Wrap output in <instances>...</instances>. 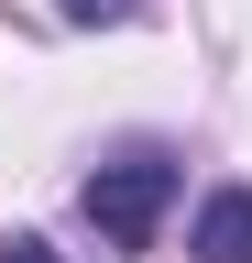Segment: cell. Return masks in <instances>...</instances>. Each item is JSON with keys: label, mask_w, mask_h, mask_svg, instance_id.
Instances as JSON below:
<instances>
[{"label": "cell", "mask_w": 252, "mask_h": 263, "mask_svg": "<svg viewBox=\"0 0 252 263\" xmlns=\"http://www.w3.org/2000/svg\"><path fill=\"white\" fill-rule=\"evenodd\" d=\"M165 209H176V164L165 154H121V164L88 176V230H99L110 252H153Z\"/></svg>", "instance_id": "cell-1"}, {"label": "cell", "mask_w": 252, "mask_h": 263, "mask_svg": "<svg viewBox=\"0 0 252 263\" xmlns=\"http://www.w3.org/2000/svg\"><path fill=\"white\" fill-rule=\"evenodd\" d=\"M198 263H252V186H219L198 209V241H186Z\"/></svg>", "instance_id": "cell-2"}, {"label": "cell", "mask_w": 252, "mask_h": 263, "mask_svg": "<svg viewBox=\"0 0 252 263\" xmlns=\"http://www.w3.org/2000/svg\"><path fill=\"white\" fill-rule=\"evenodd\" d=\"M55 11H66V22H132L143 0H55Z\"/></svg>", "instance_id": "cell-3"}, {"label": "cell", "mask_w": 252, "mask_h": 263, "mask_svg": "<svg viewBox=\"0 0 252 263\" xmlns=\"http://www.w3.org/2000/svg\"><path fill=\"white\" fill-rule=\"evenodd\" d=\"M0 263H66L55 241H33V230H11V241H0Z\"/></svg>", "instance_id": "cell-4"}]
</instances>
